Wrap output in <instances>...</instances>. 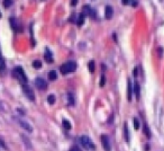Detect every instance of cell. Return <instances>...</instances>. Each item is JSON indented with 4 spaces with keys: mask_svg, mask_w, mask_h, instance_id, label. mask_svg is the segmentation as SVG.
I'll list each match as a JSON object with an SVG mask.
<instances>
[{
    "mask_svg": "<svg viewBox=\"0 0 164 151\" xmlns=\"http://www.w3.org/2000/svg\"><path fill=\"white\" fill-rule=\"evenodd\" d=\"M13 74H14V77L17 80H19V83H22V85H27V77H26L24 70L20 68V67L15 68V70L13 71Z\"/></svg>",
    "mask_w": 164,
    "mask_h": 151,
    "instance_id": "1",
    "label": "cell"
},
{
    "mask_svg": "<svg viewBox=\"0 0 164 151\" xmlns=\"http://www.w3.org/2000/svg\"><path fill=\"white\" fill-rule=\"evenodd\" d=\"M56 77H57V74H56V72H55L54 70H52V71L48 72V79L50 80H55Z\"/></svg>",
    "mask_w": 164,
    "mask_h": 151,
    "instance_id": "14",
    "label": "cell"
},
{
    "mask_svg": "<svg viewBox=\"0 0 164 151\" xmlns=\"http://www.w3.org/2000/svg\"><path fill=\"white\" fill-rule=\"evenodd\" d=\"M124 134H125V139L127 142H129V131L127 127V124H124Z\"/></svg>",
    "mask_w": 164,
    "mask_h": 151,
    "instance_id": "13",
    "label": "cell"
},
{
    "mask_svg": "<svg viewBox=\"0 0 164 151\" xmlns=\"http://www.w3.org/2000/svg\"><path fill=\"white\" fill-rule=\"evenodd\" d=\"M10 26H11V28L14 29L15 32H20V30H22L20 23H19L18 19L15 18V17H11V18H10Z\"/></svg>",
    "mask_w": 164,
    "mask_h": 151,
    "instance_id": "6",
    "label": "cell"
},
{
    "mask_svg": "<svg viewBox=\"0 0 164 151\" xmlns=\"http://www.w3.org/2000/svg\"><path fill=\"white\" fill-rule=\"evenodd\" d=\"M44 56H45V60H46L47 62H50V63H51V62H53V55H52V52H51L48 49L46 50V52H45V55H44Z\"/></svg>",
    "mask_w": 164,
    "mask_h": 151,
    "instance_id": "11",
    "label": "cell"
},
{
    "mask_svg": "<svg viewBox=\"0 0 164 151\" xmlns=\"http://www.w3.org/2000/svg\"><path fill=\"white\" fill-rule=\"evenodd\" d=\"M80 142H81L82 147H83L84 149H87V150H93V149H95L93 142L91 141L90 137H87V135H82V137H80Z\"/></svg>",
    "mask_w": 164,
    "mask_h": 151,
    "instance_id": "3",
    "label": "cell"
},
{
    "mask_svg": "<svg viewBox=\"0 0 164 151\" xmlns=\"http://www.w3.org/2000/svg\"><path fill=\"white\" fill-rule=\"evenodd\" d=\"M134 129H135V130H138V129H139V120H138L137 117L134 118Z\"/></svg>",
    "mask_w": 164,
    "mask_h": 151,
    "instance_id": "20",
    "label": "cell"
},
{
    "mask_svg": "<svg viewBox=\"0 0 164 151\" xmlns=\"http://www.w3.org/2000/svg\"><path fill=\"white\" fill-rule=\"evenodd\" d=\"M144 133H145V134H146V135H147L149 137H151V133H150V131H149V127H147L146 125L144 126Z\"/></svg>",
    "mask_w": 164,
    "mask_h": 151,
    "instance_id": "23",
    "label": "cell"
},
{
    "mask_svg": "<svg viewBox=\"0 0 164 151\" xmlns=\"http://www.w3.org/2000/svg\"><path fill=\"white\" fill-rule=\"evenodd\" d=\"M105 85V76H102V78H101V80H100V86L102 87Z\"/></svg>",
    "mask_w": 164,
    "mask_h": 151,
    "instance_id": "25",
    "label": "cell"
},
{
    "mask_svg": "<svg viewBox=\"0 0 164 151\" xmlns=\"http://www.w3.org/2000/svg\"><path fill=\"white\" fill-rule=\"evenodd\" d=\"M100 139H101V143H102V147H104L105 151H110V141L108 135L104 134V135H101Z\"/></svg>",
    "mask_w": 164,
    "mask_h": 151,
    "instance_id": "7",
    "label": "cell"
},
{
    "mask_svg": "<svg viewBox=\"0 0 164 151\" xmlns=\"http://www.w3.org/2000/svg\"><path fill=\"white\" fill-rule=\"evenodd\" d=\"M127 99L128 100H130L132 99V96H133V86H132V83H130V80L128 79V81H127Z\"/></svg>",
    "mask_w": 164,
    "mask_h": 151,
    "instance_id": "9",
    "label": "cell"
},
{
    "mask_svg": "<svg viewBox=\"0 0 164 151\" xmlns=\"http://www.w3.org/2000/svg\"><path fill=\"white\" fill-rule=\"evenodd\" d=\"M75 69H77L75 62L69 61L67 63L62 64L60 70H61V73H62V74H68V73H71V72H73V71H75Z\"/></svg>",
    "mask_w": 164,
    "mask_h": 151,
    "instance_id": "2",
    "label": "cell"
},
{
    "mask_svg": "<svg viewBox=\"0 0 164 151\" xmlns=\"http://www.w3.org/2000/svg\"><path fill=\"white\" fill-rule=\"evenodd\" d=\"M89 71H90V72H93V71H95V62H93V61H90V62H89Z\"/></svg>",
    "mask_w": 164,
    "mask_h": 151,
    "instance_id": "21",
    "label": "cell"
},
{
    "mask_svg": "<svg viewBox=\"0 0 164 151\" xmlns=\"http://www.w3.org/2000/svg\"><path fill=\"white\" fill-rule=\"evenodd\" d=\"M35 86L40 89V90H45L46 88H47V83L43 79V78H36L35 79Z\"/></svg>",
    "mask_w": 164,
    "mask_h": 151,
    "instance_id": "5",
    "label": "cell"
},
{
    "mask_svg": "<svg viewBox=\"0 0 164 151\" xmlns=\"http://www.w3.org/2000/svg\"><path fill=\"white\" fill-rule=\"evenodd\" d=\"M69 151H80V150H79V148H78V147H72Z\"/></svg>",
    "mask_w": 164,
    "mask_h": 151,
    "instance_id": "26",
    "label": "cell"
},
{
    "mask_svg": "<svg viewBox=\"0 0 164 151\" xmlns=\"http://www.w3.org/2000/svg\"><path fill=\"white\" fill-rule=\"evenodd\" d=\"M47 102H48V104L53 105V104L55 103V96L54 95H48V97H47Z\"/></svg>",
    "mask_w": 164,
    "mask_h": 151,
    "instance_id": "17",
    "label": "cell"
},
{
    "mask_svg": "<svg viewBox=\"0 0 164 151\" xmlns=\"http://www.w3.org/2000/svg\"><path fill=\"white\" fill-rule=\"evenodd\" d=\"M68 98H69V103H70V105H73L74 100H73V95H72L71 93H69L68 94Z\"/></svg>",
    "mask_w": 164,
    "mask_h": 151,
    "instance_id": "22",
    "label": "cell"
},
{
    "mask_svg": "<svg viewBox=\"0 0 164 151\" xmlns=\"http://www.w3.org/2000/svg\"><path fill=\"white\" fill-rule=\"evenodd\" d=\"M1 61H2V58H1V53H0V63H1Z\"/></svg>",
    "mask_w": 164,
    "mask_h": 151,
    "instance_id": "28",
    "label": "cell"
},
{
    "mask_svg": "<svg viewBox=\"0 0 164 151\" xmlns=\"http://www.w3.org/2000/svg\"><path fill=\"white\" fill-rule=\"evenodd\" d=\"M17 121H18V123H19V125L24 129V130H26L27 132H32L33 131V127L29 125V124L26 122V121H24V120H20V118H17Z\"/></svg>",
    "mask_w": 164,
    "mask_h": 151,
    "instance_id": "8",
    "label": "cell"
},
{
    "mask_svg": "<svg viewBox=\"0 0 164 151\" xmlns=\"http://www.w3.org/2000/svg\"><path fill=\"white\" fill-rule=\"evenodd\" d=\"M33 67L35 69H41L42 68V62L40 60H35L34 62H33Z\"/></svg>",
    "mask_w": 164,
    "mask_h": 151,
    "instance_id": "15",
    "label": "cell"
},
{
    "mask_svg": "<svg viewBox=\"0 0 164 151\" xmlns=\"http://www.w3.org/2000/svg\"><path fill=\"white\" fill-rule=\"evenodd\" d=\"M22 88H23V91H24V94L26 95L28 99H30V100H35V95H34V91H33V89L27 86V85H23L22 86Z\"/></svg>",
    "mask_w": 164,
    "mask_h": 151,
    "instance_id": "4",
    "label": "cell"
},
{
    "mask_svg": "<svg viewBox=\"0 0 164 151\" xmlns=\"http://www.w3.org/2000/svg\"><path fill=\"white\" fill-rule=\"evenodd\" d=\"M112 13H114L112 8H111L110 6H107V7H106V9H105V17H106V19H111V17H112Z\"/></svg>",
    "mask_w": 164,
    "mask_h": 151,
    "instance_id": "10",
    "label": "cell"
},
{
    "mask_svg": "<svg viewBox=\"0 0 164 151\" xmlns=\"http://www.w3.org/2000/svg\"><path fill=\"white\" fill-rule=\"evenodd\" d=\"M22 139H23V141H24L25 146H27L28 149H30V148H32V144L29 143V141H28V137H26L25 135H22Z\"/></svg>",
    "mask_w": 164,
    "mask_h": 151,
    "instance_id": "16",
    "label": "cell"
},
{
    "mask_svg": "<svg viewBox=\"0 0 164 151\" xmlns=\"http://www.w3.org/2000/svg\"><path fill=\"white\" fill-rule=\"evenodd\" d=\"M133 87H134V90H133V91H134V94L136 95L137 99H138V98H139V94H140V87H139V83H135Z\"/></svg>",
    "mask_w": 164,
    "mask_h": 151,
    "instance_id": "12",
    "label": "cell"
},
{
    "mask_svg": "<svg viewBox=\"0 0 164 151\" xmlns=\"http://www.w3.org/2000/svg\"><path fill=\"white\" fill-rule=\"evenodd\" d=\"M63 126L67 130H71V124H70V122H69L68 120H63Z\"/></svg>",
    "mask_w": 164,
    "mask_h": 151,
    "instance_id": "19",
    "label": "cell"
},
{
    "mask_svg": "<svg viewBox=\"0 0 164 151\" xmlns=\"http://www.w3.org/2000/svg\"><path fill=\"white\" fill-rule=\"evenodd\" d=\"M3 5L5 7H10L13 5V1H3Z\"/></svg>",
    "mask_w": 164,
    "mask_h": 151,
    "instance_id": "24",
    "label": "cell"
},
{
    "mask_svg": "<svg viewBox=\"0 0 164 151\" xmlns=\"http://www.w3.org/2000/svg\"><path fill=\"white\" fill-rule=\"evenodd\" d=\"M3 110V106H2V104H1V102H0V112H2Z\"/></svg>",
    "mask_w": 164,
    "mask_h": 151,
    "instance_id": "27",
    "label": "cell"
},
{
    "mask_svg": "<svg viewBox=\"0 0 164 151\" xmlns=\"http://www.w3.org/2000/svg\"><path fill=\"white\" fill-rule=\"evenodd\" d=\"M0 18H1V14H0Z\"/></svg>",
    "mask_w": 164,
    "mask_h": 151,
    "instance_id": "29",
    "label": "cell"
},
{
    "mask_svg": "<svg viewBox=\"0 0 164 151\" xmlns=\"http://www.w3.org/2000/svg\"><path fill=\"white\" fill-rule=\"evenodd\" d=\"M84 15L83 14H80L79 15V17H78V25H82L83 24V22H84Z\"/></svg>",
    "mask_w": 164,
    "mask_h": 151,
    "instance_id": "18",
    "label": "cell"
}]
</instances>
